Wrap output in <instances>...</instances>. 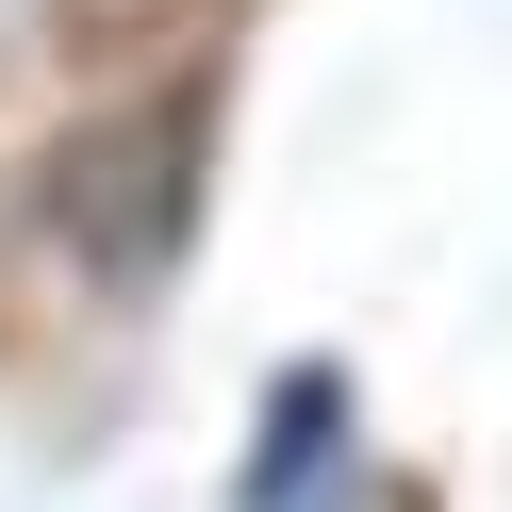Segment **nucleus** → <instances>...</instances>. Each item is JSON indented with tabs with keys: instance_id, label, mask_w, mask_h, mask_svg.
<instances>
[{
	"instance_id": "1",
	"label": "nucleus",
	"mask_w": 512,
	"mask_h": 512,
	"mask_svg": "<svg viewBox=\"0 0 512 512\" xmlns=\"http://www.w3.org/2000/svg\"><path fill=\"white\" fill-rule=\"evenodd\" d=\"M199 166H215V100L149 83L133 116H83L50 149V232L83 248V281H166L199 232Z\"/></svg>"
}]
</instances>
